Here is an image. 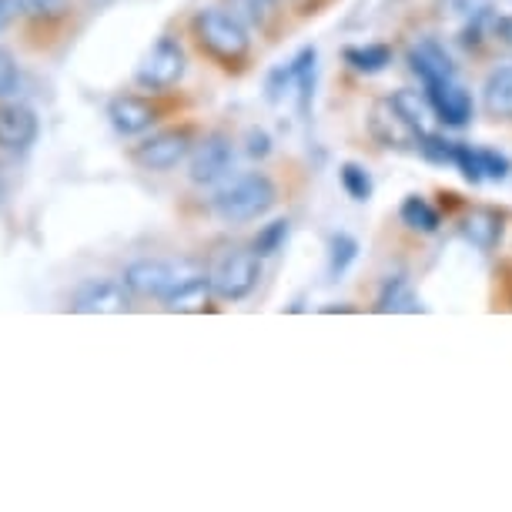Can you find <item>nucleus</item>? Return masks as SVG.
I'll use <instances>...</instances> for the list:
<instances>
[{
  "label": "nucleus",
  "mask_w": 512,
  "mask_h": 512,
  "mask_svg": "<svg viewBox=\"0 0 512 512\" xmlns=\"http://www.w3.org/2000/svg\"><path fill=\"white\" fill-rule=\"evenodd\" d=\"M258 278H262V258L251 248H228L211 268V288L225 302H241L255 292Z\"/></svg>",
  "instance_id": "obj_3"
},
{
  "label": "nucleus",
  "mask_w": 512,
  "mask_h": 512,
  "mask_svg": "<svg viewBox=\"0 0 512 512\" xmlns=\"http://www.w3.org/2000/svg\"><path fill=\"white\" fill-rule=\"evenodd\" d=\"M452 164L462 171V178L469 181V185H482L486 175H482V158H479V148H472V144H462L456 141V151H452Z\"/></svg>",
  "instance_id": "obj_26"
},
{
  "label": "nucleus",
  "mask_w": 512,
  "mask_h": 512,
  "mask_svg": "<svg viewBox=\"0 0 512 512\" xmlns=\"http://www.w3.org/2000/svg\"><path fill=\"white\" fill-rule=\"evenodd\" d=\"M248 154H251V158H258V161L272 154V138H268V131H262V128L248 131Z\"/></svg>",
  "instance_id": "obj_32"
},
{
  "label": "nucleus",
  "mask_w": 512,
  "mask_h": 512,
  "mask_svg": "<svg viewBox=\"0 0 512 512\" xmlns=\"http://www.w3.org/2000/svg\"><path fill=\"white\" fill-rule=\"evenodd\" d=\"M288 228H292V221H288V218L268 221V225L255 235V241H251V251H255L258 258L278 255V251H282V245H285V238H288Z\"/></svg>",
  "instance_id": "obj_23"
},
{
  "label": "nucleus",
  "mask_w": 512,
  "mask_h": 512,
  "mask_svg": "<svg viewBox=\"0 0 512 512\" xmlns=\"http://www.w3.org/2000/svg\"><path fill=\"white\" fill-rule=\"evenodd\" d=\"M355 258H359V241L349 231H338V235L328 238V278H342Z\"/></svg>",
  "instance_id": "obj_21"
},
{
  "label": "nucleus",
  "mask_w": 512,
  "mask_h": 512,
  "mask_svg": "<svg viewBox=\"0 0 512 512\" xmlns=\"http://www.w3.org/2000/svg\"><path fill=\"white\" fill-rule=\"evenodd\" d=\"M338 181H342V188H345V195H349L352 201H369L372 198V175L362 168V164H355V161H345L342 168H338Z\"/></svg>",
  "instance_id": "obj_24"
},
{
  "label": "nucleus",
  "mask_w": 512,
  "mask_h": 512,
  "mask_svg": "<svg viewBox=\"0 0 512 512\" xmlns=\"http://www.w3.org/2000/svg\"><path fill=\"white\" fill-rule=\"evenodd\" d=\"M462 238H466L469 245H476L479 251H492L502 238V215H496V211H489V208L469 211L466 221H462Z\"/></svg>",
  "instance_id": "obj_15"
},
{
  "label": "nucleus",
  "mask_w": 512,
  "mask_h": 512,
  "mask_svg": "<svg viewBox=\"0 0 512 512\" xmlns=\"http://www.w3.org/2000/svg\"><path fill=\"white\" fill-rule=\"evenodd\" d=\"M275 201H278L275 181L262 175V171H248V175L228 181V185L211 198V208H215V215L221 221H228V225H245V221L268 215Z\"/></svg>",
  "instance_id": "obj_2"
},
{
  "label": "nucleus",
  "mask_w": 512,
  "mask_h": 512,
  "mask_svg": "<svg viewBox=\"0 0 512 512\" xmlns=\"http://www.w3.org/2000/svg\"><path fill=\"white\" fill-rule=\"evenodd\" d=\"M446 7L452 14H466L469 7H472V0H446Z\"/></svg>",
  "instance_id": "obj_35"
},
{
  "label": "nucleus",
  "mask_w": 512,
  "mask_h": 512,
  "mask_svg": "<svg viewBox=\"0 0 512 512\" xmlns=\"http://www.w3.org/2000/svg\"><path fill=\"white\" fill-rule=\"evenodd\" d=\"M17 11H21V7H17V0H0V34H4L7 27H11Z\"/></svg>",
  "instance_id": "obj_34"
},
{
  "label": "nucleus",
  "mask_w": 512,
  "mask_h": 512,
  "mask_svg": "<svg viewBox=\"0 0 512 512\" xmlns=\"http://www.w3.org/2000/svg\"><path fill=\"white\" fill-rule=\"evenodd\" d=\"M41 134V121L27 104H0V148L27 151Z\"/></svg>",
  "instance_id": "obj_11"
},
{
  "label": "nucleus",
  "mask_w": 512,
  "mask_h": 512,
  "mask_svg": "<svg viewBox=\"0 0 512 512\" xmlns=\"http://www.w3.org/2000/svg\"><path fill=\"white\" fill-rule=\"evenodd\" d=\"M211 275L198 272V268H188L185 275L178 278V285L164 295V308L168 312H201L211 298Z\"/></svg>",
  "instance_id": "obj_13"
},
{
  "label": "nucleus",
  "mask_w": 512,
  "mask_h": 512,
  "mask_svg": "<svg viewBox=\"0 0 512 512\" xmlns=\"http://www.w3.org/2000/svg\"><path fill=\"white\" fill-rule=\"evenodd\" d=\"M191 144H195V131L188 124L185 128H164L141 144H134L131 158L144 171H171L191 154Z\"/></svg>",
  "instance_id": "obj_5"
},
{
  "label": "nucleus",
  "mask_w": 512,
  "mask_h": 512,
  "mask_svg": "<svg viewBox=\"0 0 512 512\" xmlns=\"http://www.w3.org/2000/svg\"><path fill=\"white\" fill-rule=\"evenodd\" d=\"M409 67L422 81V88H432V84H442V81H456V64H452L449 51L439 41H432V37H425V41L409 47Z\"/></svg>",
  "instance_id": "obj_9"
},
{
  "label": "nucleus",
  "mask_w": 512,
  "mask_h": 512,
  "mask_svg": "<svg viewBox=\"0 0 512 512\" xmlns=\"http://www.w3.org/2000/svg\"><path fill=\"white\" fill-rule=\"evenodd\" d=\"M315 64H318V51H315V47H302V51H298V54L292 57V67H295V88H298V111H302V118H308V111H312Z\"/></svg>",
  "instance_id": "obj_18"
},
{
  "label": "nucleus",
  "mask_w": 512,
  "mask_h": 512,
  "mask_svg": "<svg viewBox=\"0 0 512 512\" xmlns=\"http://www.w3.org/2000/svg\"><path fill=\"white\" fill-rule=\"evenodd\" d=\"M185 67H188V57H185V47H181L175 37H158L151 44V51L141 57L138 64V84L148 91H168L185 77Z\"/></svg>",
  "instance_id": "obj_4"
},
{
  "label": "nucleus",
  "mask_w": 512,
  "mask_h": 512,
  "mask_svg": "<svg viewBox=\"0 0 512 512\" xmlns=\"http://www.w3.org/2000/svg\"><path fill=\"white\" fill-rule=\"evenodd\" d=\"M479 158H482V175L489 181H506L512 175V161L506 154H499L492 148H479Z\"/></svg>",
  "instance_id": "obj_29"
},
{
  "label": "nucleus",
  "mask_w": 512,
  "mask_h": 512,
  "mask_svg": "<svg viewBox=\"0 0 512 512\" xmlns=\"http://www.w3.org/2000/svg\"><path fill=\"white\" fill-rule=\"evenodd\" d=\"M17 88H21V67L7 47H0V98H11Z\"/></svg>",
  "instance_id": "obj_28"
},
{
  "label": "nucleus",
  "mask_w": 512,
  "mask_h": 512,
  "mask_svg": "<svg viewBox=\"0 0 512 512\" xmlns=\"http://www.w3.org/2000/svg\"><path fill=\"white\" fill-rule=\"evenodd\" d=\"M392 108L402 114V121L409 124V128L425 131V121H429L432 104H429V98H419V91H412V88L395 91L392 94Z\"/></svg>",
  "instance_id": "obj_22"
},
{
  "label": "nucleus",
  "mask_w": 512,
  "mask_h": 512,
  "mask_svg": "<svg viewBox=\"0 0 512 512\" xmlns=\"http://www.w3.org/2000/svg\"><path fill=\"white\" fill-rule=\"evenodd\" d=\"M399 218H402L405 228L422 231V235H436V231L442 228V215L422 195H409V198H405L402 208H399Z\"/></svg>",
  "instance_id": "obj_19"
},
{
  "label": "nucleus",
  "mask_w": 512,
  "mask_h": 512,
  "mask_svg": "<svg viewBox=\"0 0 512 512\" xmlns=\"http://www.w3.org/2000/svg\"><path fill=\"white\" fill-rule=\"evenodd\" d=\"M71 308L81 315H118L131 308V288L124 285V278H88L77 285L71 298Z\"/></svg>",
  "instance_id": "obj_6"
},
{
  "label": "nucleus",
  "mask_w": 512,
  "mask_h": 512,
  "mask_svg": "<svg viewBox=\"0 0 512 512\" xmlns=\"http://www.w3.org/2000/svg\"><path fill=\"white\" fill-rule=\"evenodd\" d=\"M425 98H429L432 111H436V118L446 124V128H466L472 121V94L462 88L459 81H442V84H432V88H425Z\"/></svg>",
  "instance_id": "obj_10"
},
{
  "label": "nucleus",
  "mask_w": 512,
  "mask_h": 512,
  "mask_svg": "<svg viewBox=\"0 0 512 512\" xmlns=\"http://www.w3.org/2000/svg\"><path fill=\"white\" fill-rule=\"evenodd\" d=\"M108 118L114 131L124 134V138H134V134H144L158 121V108L148 98H138V94H118L108 104Z\"/></svg>",
  "instance_id": "obj_12"
},
{
  "label": "nucleus",
  "mask_w": 512,
  "mask_h": 512,
  "mask_svg": "<svg viewBox=\"0 0 512 512\" xmlns=\"http://www.w3.org/2000/svg\"><path fill=\"white\" fill-rule=\"evenodd\" d=\"M191 34H195L201 51H205L211 61H218L221 67H241L248 61V51H251L248 27L231 11H221V7L198 11L191 17Z\"/></svg>",
  "instance_id": "obj_1"
},
{
  "label": "nucleus",
  "mask_w": 512,
  "mask_h": 512,
  "mask_svg": "<svg viewBox=\"0 0 512 512\" xmlns=\"http://www.w3.org/2000/svg\"><path fill=\"white\" fill-rule=\"evenodd\" d=\"M415 148L425 161L432 164H452V151H456V141H446L442 134H432V131H419L415 138Z\"/></svg>",
  "instance_id": "obj_25"
},
{
  "label": "nucleus",
  "mask_w": 512,
  "mask_h": 512,
  "mask_svg": "<svg viewBox=\"0 0 512 512\" xmlns=\"http://www.w3.org/2000/svg\"><path fill=\"white\" fill-rule=\"evenodd\" d=\"M345 64L355 74H382L392 64V47L389 44H365V47H345Z\"/></svg>",
  "instance_id": "obj_20"
},
{
  "label": "nucleus",
  "mask_w": 512,
  "mask_h": 512,
  "mask_svg": "<svg viewBox=\"0 0 512 512\" xmlns=\"http://www.w3.org/2000/svg\"><path fill=\"white\" fill-rule=\"evenodd\" d=\"M375 308L385 312V315H389V312L392 315H419V312H425L419 295H415V288L409 285V278H405V275H392L389 282L382 285Z\"/></svg>",
  "instance_id": "obj_16"
},
{
  "label": "nucleus",
  "mask_w": 512,
  "mask_h": 512,
  "mask_svg": "<svg viewBox=\"0 0 512 512\" xmlns=\"http://www.w3.org/2000/svg\"><path fill=\"white\" fill-rule=\"evenodd\" d=\"M492 37H496L499 44L512 47V14L496 17V21H492Z\"/></svg>",
  "instance_id": "obj_33"
},
{
  "label": "nucleus",
  "mask_w": 512,
  "mask_h": 512,
  "mask_svg": "<svg viewBox=\"0 0 512 512\" xmlns=\"http://www.w3.org/2000/svg\"><path fill=\"white\" fill-rule=\"evenodd\" d=\"M489 21V7H479L476 14H472V21L462 27V44L466 47H479V41H482V24Z\"/></svg>",
  "instance_id": "obj_31"
},
{
  "label": "nucleus",
  "mask_w": 512,
  "mask_h": 512,
  "mask_svg": "<svg viewBox=\"0 0 512 512\" xmlns=\"http://www.w3.org/2000/svg\"><path fill=\"white\" fill-rule=\"evenodd\" d=\"M17 7L27 17H61L67 11V0H17Z\"/></svg>",
  "instance_id": "obj_30"
},
{
  "label": "nucleus",
  "mask_w": 512,
  "mask_h": 512,
  "mask_svg": "<svg viewBox=\"0 0 512 512\" xmlns=\"http://www.w3.org/2000/svg\"><path fill=\"white\" fill-rule=\"evenodd\" d=\"M292 88H295V67H292V61L278 64V67L268 71V77H265V98H268V104H278Z\"/></svg>",
  "instance_id": "obj_27"
},
{
  "label": "nucleus",
  "mask_w": 512,
  "mask_h": 512,
  "mask_svg": "<svg viewBox=\"0 0 512 512\" xmlns=\"http://www.w3.org/2000/svg\"><path fill=\"white\" fill-rule=\"evenodd\" d=\"M369 131L382 148H405V144H415V138H419V131L409 128V124L402 121V114L392 108V98L375 104V111L369 118Z\"/></svg>",
  "instance_id": "obj_14"
},
{
  "label": "nucleus",
  "mask_w": 512,
  "mask_h": 512,
  "mask_svg": "<svg viewBox=\"0 0 512 512\" xmlns=\"http://www.w3.org/2000/svg\"><path fill=\"white\" fill-rule=\"evenodd\" d=\"M231 164H235V148L225 131H211L198 141L195 154H191V181L201 188L218 185L221 178H228Z\"/></svg>",
  "instance_id": "obj_8"
},
{
  "label": "nucleus",
  "mask_w": 512,
  "mask_h": 512,
  "mask_svg": "<svg viewBox=\"0 0 512 512\" xmlns=\"http://www.w3.org/2000/svg\"><path fill=\"white\" fill-rule=\"evenodd\" d=\"M482 101L492 118H512V61L496 67L486 77V88H482Z\"/></svg>",
  "instance_id": "obj_17"
},
{
  "label": "nucleus",
  "mask_w": 512,
  "mask_h": 512,
  "mask_svg": "<svg viewBox=\"0 0 512 512\" xmlns=\"http://www.w3.org/2000/svg\"><path fill=\"white\" fill-rule=\"evenodd\" d=\"M7 201V185H4V178H0V205Z\"/></svg>",
  "instance_id": "obj_36"
},
{
  "label": "nucleus",
  "mask_w": 512,
  "mask_h": 512,
  "mask_svg": "<svg viewBox=\"0 0 512 512\" xmlns=\"http://www.w3.org/2000/svg\"><path fill=\"white\" fill-rule=\"evenodd\" d=\"M191 265H175V262H158V258H138L124 268V285L131 288V295L141 298H161L178 285V278L188 272Z\"/></svg>",
  "instance_id": "obj_7"
}]
</instances>
